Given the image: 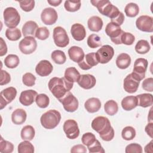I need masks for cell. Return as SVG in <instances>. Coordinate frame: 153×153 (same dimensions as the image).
<instances>
[{
  "instance_id": "cell-14",
  "label": "cell",
  "mask_w": 153,
  "mask_h": 153,
  "mask_svg": "<svg viewBox=\"0 0 153 153\" xmlns=\"http://www.w3.org/2000/svg\"><path fill=\"white\" fill-rule=\"evenodd\" d=\"M17 90L13 87H7L1 91V109L11 103L16 97Z\"/></svg>"
},
{
  "instance_id": "cell-36",
  "label": "cell",
  "mask_w": 153,
  "mask_h": 153,
  "mask_svg": "<svg viewBox=\"0 0 153 153\" xmlns=\"http://www.w3.org/2000/svg\"><path fill=\"white\" fill-rule=\"evenodd\" d=\"M124 11L127 17H134L139 14V8L136 4L134 2H130L125 7Z\"/></svg>"
},
{
  "instance_id": "cell-48",
  "label": "cell",
  "mask_w": 153,
  "mask_h": 153,
  "mask_svg": "<svg viewBox=\"0 0 153 153\" xmlns=\"http://www.w3.org/2000/svg\"><path fill=\"white\" fill-rule=\"evenodd\" d=\"M20 8L26 12L32 11L35 7V1H19Z\"/></svg>"
},
{
  "instance_id": "cell-54",
  "label": "cell",
  "mask_w": 153,
  "mask_h": 153,
  "mask_svg": "<svg viewBox=\"0 0 153 153\" xmlns=\"http://www.w3.org/2000/svg\"><path fill=\"white\" fill-rule=\"evenodd\" d=\"M0 40H1V49H0V56H3L4 55L6 54L7 53V46L6 45V43L5 42V41L3 39V38L2 37L0 38Z\"/></svg>"
},
{
  "instance_id": "cell-38",
  "label": "cell",
  "mask_w": 153,
  "mask_h": 153,
  "mask_svg": "<svg viewBox=\"0 0 153 153\" xmlns=\"http://www.w3.org/2000/svg\"><path fill=\"white\" fill-rule=\"evenodd\" d=\"M19 153H33L34 146L29 140H24L20 142L17 147Z\"/></svg>"
},
{
  "instance_id": "cell-17",
  "label": "cell",
  "mask_w": 153,
  "mask_h": 153,
  "mask_svg": "<svg viewBox=\"0 0 153 153\" xmlns=\"http://www.w3.org/2000/svg\"><path fill=\"white\" fill-rule=\"evenodd\" d=\"M38 93L33 90L23 91L19 97V101L24 106H27L32 105L35 101Z\"/></svg>"
},
{
  "instance_id": "cell-53",
  "label": "cell",
  "mask_w": 153,
  "mask_h": 153,
  "mask_svg": "<svg viewBox=\"0 0 153 153\" xmlns=\"http://www.w3.org/2000/svg\"><path fill=\"white\" fill-rule=\"evenodd\" d=\"M87 149L85 146L83 145L79 144L74 145L71 149V152H86Z\"/></svg>"
},
{
  "instance_id": "cell-37",
  "label": "cell",
  "mask_w": 153,
  "mask_h": 153,
  "mask_svg": "<svg viewBox=\"0 0 153 153\" xmlns=\"http://www.w3.org/2000/svg\"><path fill=\"white\" fill-rule=\"evenodd\" d=\"M5 36L10 41H16L21 38L22 33L20 29L17 27L8 28L5 30Z\"/></svg>"
},
{
  "instance_id": "cell-57",
  "label": "cell",
  "mask_w": 153,
  "mask_h": 153,
  "mask_svg": "<svg viewBox=\"0 0 153 153\" xmlns=\"http://www.w3.org/2000/svg\"><path fill=\"white\" fill-rule=\"evenodd\" d=\"M145 152H152V140H151L148 144H147L145 147Z\"/></svg>"
},
{
  "instance_id": "cell-44",
  "label": "cell",
  "mask_w": 153,
  "mask_h": 153,
  "mask_svg": "<svg viewBox=\"0 0 153 153\" xmlns=\"http://www.w3.org/2000/svg\"><path fill=\"white\" fill-rule=\"evenodd\" d=\"M134 40L135 37L133 34L129 32L123 31L120 37L121 44H124L127 45H131L134 43Z\"/></svg>"
},
{
  "instance_id": "cell-23",
  "label": "cell",
  "mask_w": 153,
  "mask_h": 153,
  "mask_svg": "<svg viewBox=\"0 0 153 153\" xmlns=\"http://www.w3.org/2000/svg\"><path fill=\"white\" fill-rule=\"evenodd\" d=\"M84 108L90 113L97 112L101 108V102L96 97H91L84 103Z\"/></svg>"
},
{
  "instance_id": "cell-46",
  "label": "cell",
  "mask_w": 153,
  "mask_h": 153,
  "mask_svg": "<svg viewBox=\"0 0 153 153\" xmlns=\"http://www.w3.org/2000/svg\"><path fill=\"white\" fill-rule=\"evenodd\" d=\"M36 77L30 72H27L23 75L22 81L24 85L27 87H32L35 84Z\"/></svg>"
},
{
  "instance_id": "cell-26",
  "label": "cell",
  "mask_w": 153,
  "mask_h": 153,
  "mask_svg": "<svg viewBox=\"0 0 153 153\" xmlns=\"http://www.w3.org/2000/svg\"><path fill=\"white\" fill-rule=\"evenodd\" d=\"M27 118V114L23 109H16L11 114L12 122L16 125H21L23 124Z\"/></svg>"
},
{
  "instance_id": "cell-51",
  "label": "cell",
  "mask_w": 153,
  "mask_h": 153,
  "mask_svg": "<svg viewBox=\"0 0 153 153\" xmlns=\"http://www.w3.org/2000/svg\"><path fill=\"white\" fill-rule=\"evenodd\" d=\"M142 88L147 91H153V78L152 77L145 79L142 84Z\"/></svg>"
},
{
  "instance_id": "cell-21",
  "label": "cell",
  "mask_w": 153,
  "mask_h": 153,
  "mask_svg": "<svg viewBox=\"0 0 153 153\" xmlns=\"http://www.w3.org/2000/svg\"><path fill=\"white\" fill-rule=\"evenodd\" d=\"M71 33L73 38L78 41L83 40L86 36V31L84 26L80 23L72 25L71 29Z\"/></svg>"
},
{
  "instance_id": "cell-15",
  "label": "cell",
  "mask_w": 153,
  "mask_h": 153,
  "mask_svg": "<svg viewBox=\"0 0 153 153\" xmlns=\"http://www.w3.org/2000/svg\"><path fill=\"white\" fill-rule=\"evenodd\" d=\"M58 18L57 11L51 7L44 9L41 14V19L44 24L46 25H52L54 24Z\"/></svg>"
},
{
  "instance_id": "cell-13",
  "label": "cell",
  "mask_w": 153,
  "mask_h": 153,
  "mask_svg": "<svg viewBox=\"0 0 153 153\" xmlns=\"http://www.w3.org/2000/svg\"><path fill=\"white\" fill-rule=\"evenodd\" d=\"M136 26L138 29L145 32H153V18L143 15L139 17L136 21Z\"/></svg>"
},
{
  "instance_id": "cell-16",
  "label": "cell",
  "mask_w": 153,
  "mask_h": 153,
  "mask_svg": "<svg viewBox=\"0 0 153 153\" xmlns=\"http://www.w3.org/2000/svg\"><path fill=\"white\" fill-rule=\"evenodd\" d=\"M99 63L95 53H90L85 55L83 60L78 63V66L82 70H88Z\"/></svg>"
},
{
  "instance_id": "cell-49",
  "label": "cell",
  "mask_w": 153,
  "mask_h": 153,
  "mask_svg": "<svg viewBox=\"0 0 153 153\" xmlns=\"http://www.w3.org/2000/svg\"><path fill=\"white\" fill-rule=\"evenodd\" d=\"M87 148L88 149V151L90 153H93V152L104 153L105 152V150L103 148L102 146L99 141L97 139L93 144L88 146Z\"/></svg>"
},
{
  "instance_id": "cell-35",
  "label": "cell",
  "mask_w": 153,
  "mask_h": 153,
  "mask_svg": "<svg viewBox=\"0 0 153 153\" xmlns=\"http://www.w3.org/2000/svg\"><path fill=\"white\" fill-rule=\"evenodd\" d=\"M51 57L53 61L58 65H62L65 63L66 60V57L63 51L56 50L51 53Z\"/></svg>"
},
{
  "instance_id": "cell-47",
  "label": "cell",
  "mask_w": 153,
  "mask_h": 153,
  "mask_svg": "<svg viewBox=\"0 0 153 153\" xmlns=\"http://www.w3.org/2000/svg\"><path fill=\"white\" fill-rule=\"evenodd\" d=\"M50 35V31L46 27H38L35 33V37L40 40H45Z\"/></svg>"
},
{
  "instance_id": "cell-43",
  "label": "cell",
  "mask_w": 153,
  "mask_h": 153,
  "mask_svg": "<svg viewBox=\"0 0 153 153\" xmlns=\"http://www.w3.org/2000/svg\"><path fill=\"white\" fill-rule=\"evenodd\" d=\"M13 144L7 140H4L2 137L0 140V152L2 153H11L13 151Z\"/></svg>"
},
{
  "instance_id": "cell-5",
  "label": "cell",
  "mask_w": 153,
  "mask_h": 153,
  "mask_svg": "<svg viewBox=\"0 0 153 153\" xmlns=\"http://www.w3.org/2000/svg\"><path fill=\"white\" fill-rule=\"evenodd\" d=\"M4 21L8 28H15L20 22V16L17 10L12 7L6 8L3 13Z\"/></svg>"
},
{
  "instance_id": "cell-45",
  "label": "cell",
  "mask_w": 153,
  "mask_h": 153,
  "mask_svg": "<svg viewBox=\"0 0 153 153\" xmlns=\"http://www.w3.org/2000/svg\"><path fill=\"white\" fill-rule=\"evenodd\" d=\"M96 138L95 135L90 132H87L83 134L81 137L82 143L87 147L93 144L96 141Z\"/></svg>"
},
{
  "instance_id": "cell-3",
  "label": "cell",
  "mask_w": 153,
  "mask_h": 153,
  "mask_svg": "<svg viewBox=\"0 0 153 153\" xmlns=\"http://www.w3.org/2000/svg\"><path fill=\"white\" fill-rule=\"evenodd\" d=\"M90 2L97 8L100 14L110 18L111 20L117 17L121 12L117 7L112 5L109 1L94 0L91 1Z\"/></svg>"
},
{
  "instance_id": "cell-27",
  "label": "cell",
  "mask_w": 153,
  "mask_h": 153,
  "mask_svg": "<svg viewBox=\"0 0 153 153\" xmlns=\"http://www.w3.org/2000/svg\"><path fill=\"white\" fill-rule=\"evenodd\" d=\"M137 99L136 96H128L121 100V106L125 111H131L137 106Z\"/></svg>"
},
{
  "instance_id": "cell-42",
  "label": "cell",
  "mask_w": 153,
  "mask_h": 153,
  "mask_svg": "<svg viewBox=\"0 0 153 153\" xmlns=\"http://www.w3.org/2000/svg\"><path fill=\"white\" fill-rule=\"evenodd\" d=\"M81 5V3L80 1H66L64 7L68 11L75 12L80 8Z\"/></svg>"
},
{
  "instance_id": "cell-32",
  "label": "cell",
  "mask_w": 153,
  "mask_h": 153,
  "mask_svg": "<svg viewBox=\"0 0 153 153\" xmlns=\"http://www.w3.org/2000/svg\"><path fill=\"white\" fill-rule=\"evenodd\" d=\"M135 51L140 54H144L148 53L151 49L150 45L146 40L140 39L137 41L135 45Z\"/></svg>"
},
{
  "instance_id": "cell-50",
  "label": "cell",
  "mask_w": 153,
  "mask_h": 153,
  "mask_svg": "<svg viewBox=\"0 0 153 153\" xmlns=\"http://www.w3.org/2000/svg\"><path fill=\"white\" fill-rule=\"evenodd\" d=\"M126 153H142V148L140 145L136 143H132L128 145L126 147L125 149Z\"/></svg>"
},
{
  "instance_id": "cell-4",
  "label": "cell",
  "mask_w": 153,
  "mask_h": 153,
  "mask_svg": "<svg viewBox=\"0 0 153 153\" xmlns=\"http://www.w3.org/2000/svg\"><path fill=\"white\" fill-rule=\"evenodd\" d=\"M61 120L60 113L55 109H50L44 113L40 118L42 126L46 129L54 128Z\"/></svg>"
},
{
  "instance_id": "cell-19",
  "label": "cell",
  "mask_w": 153,
  "mask_h": 153,
  "mask_svg": "<svg viewBox=\"0 0 153 153\" xmlns=\"http://www.w3.org/2000/svg\"><path fill=\"white\" fill-rule=\"evenodd\" d=\"M140 81L134 79L131 74L127 75L124 79L123 87L124 90L128 93H135L139 87Z\"/></svg>"
},
{
  "instance_id": "cell-24",
  "label": "cell",
  "mask_w": 153,
  "mask_h": 153,
  "mask_svg": "<svg viewBox=\"0 0 153 153\" xmlns=\"http://www.w3.org/2000/svg\"><path fill=\"white\" fill-rule=\"evenodd\" d=\"M38 28L37 23L32 20L26 22L22 27V33L25 37L35 36V33Z\"/></svg>"
},
{
  "instance_id": "cell-2",
  "label": "cell",
  "mask_w": 153,
  "mask_h": 153,
  "mask_svg": "<svg viewBox=\"0 0 153 153\" xmlns=\"http://www.w3.org/2000/svg\"><path fill=\"white\" fill-rule=\"evenodd\" d=\"M73 85V82L68 81L64 77H53L50 79L48 84L50 91L58 100L70 91Z\"/></svg>"
},
{
  "instance_id": "cell-52",
  "label": "cell",
  "mask_w": 153,
  "mask_h": 153,
  "mask_svg": "<svg viewBox=\"0 0 153 153\" xmlns=\"http://www.w3.org/2000/svg\"><path fill=\"white\" fill-rule=\"evenodd\" d=\"M11 81L10 75L4 70L1 71V81L0 85H3L8 84Z\"/></svg>"
},
{
  "instance_id": "cell-41",
  "label": "cell",
  "mask_w": 153,
  "mask_h": 153,
  "mask_svg": "<svg viewBox=\"0 0 153 153\" xmlns=\"http://www.w3.org/2000/svg\"><path fill=\"white\" fill-rule=\"evenodd\" d=\"M87 45L91 48H96L102 45L100 38L96 34H91L89 35L87 41Z\"/></svg>"
},
{
  "instance_id": "cell-1",
  "label": "cell",
  "mask_w": 153,
  "mask_h": 153,
  "mask_svg": "<svg viewBox=\"0 0 153 153\" xmlns=\"http://www.w3.org/2000/svg\"><path fill=\"white\" fill-rule=\"evenodd\" d=\"M91 126L92 128L99 134L103 140L108 142L114 138V130L108 118L103 116L97 117L93 119Z\"/></svg>"
},
{
  "instance_id": "cell-30",
  "label": "cell",
  "mask_w": 153,
  "mask_h": 153,
  "mask_svg": "<svg viewBox=\"0 0 153 153\" xmlns=\"http://www.w3.org/2000/svg\"><path fill=\"white\" fill-rule=\"evenodd\" d=\"M80 74L78 71L74 67H69L66 69L65 71L64 78H66L68 81L71 82H78L79 77Z\"/></svg>"
},
{
  "instance_id": "cell-6",
  "label": "cell",
  "mask_w": 153,
  "mask_h": 153,
  "mask_svg": "<svg viewBox=\"0 0 153 153\" xmlns=\"http://www.w3.org/2000/svg\"><path fill=\"white\" fill-rule=\"evenodd\" d=\"M148 65V62L146 59H137L134 63L133 72L131 74L132 76L139 81H142L145 76Z\"/></svg>"
},
{
  "instance_id": "cell-39",
  "label": "cell",
  "mask_w": 153,
  "mask_h": 153,
  "mask_svg": "<svg viewBox=\"0 0 153 153\" xmlns=\"http://www.w3.org/2000/svg\"><path fill=\"white\" fill-rule=\"evenodd\" d=\"M136 130L131 126L125 127L121 132L122 137L126 140H131L136 136Z\"/></svg>"
},
{
  "instance_id": "cell-7",
  "label": "cell",
  "mask_w": 153,
  "mask_h": 153,
  "mask_svg": "<svg viewBox=\"0 0 153 153\" xmlns=\"http://www.w3.org/2000/svg\"><path fill=\"white\" fill-rule=\"evenodd\" d=\"M53 38L54 44L59 47H65L69 43V38L67 32L61 26H57L53 29Z\"/></svg>"
},
{
  "instance_id": "cell-9",
  "label": "cell",
  "mask_w": 153,
  "mask_h": 153,
  "mask_svg": "<svg viewBox=\"0 0 153 153\" xmlns=\"http://www.w3.org/2000/svg\"><path fill=\"white\" fill-rule=\"evenodd\" d=\"M95 53L98 62L102 64H105L112 59L114 55V50L109 45H104Z\"/></svg>"
},
{
  "instance_id": "cell-56",
  "label": "cell",
  "mask_w": 153,
  "mask_h": 153,
  "mask_svg": "<svg viewBox=\"0 0 153 153\" xmlns=\"http://www.w3.org/2000/svg\"><path fill=\"white\" fill-rule=\"evenodd\" d=\"M48 3L52 6L57 7L60 4V3L62 2V0H51V1H47Z\"/></svg>"
},
{
  "instance_id": "cell-20",
  "label": "cell",
  "mask_w": 153,
  "mask_h": 153,
  "mask_svg": "<svg viewBox=\"0 0 153 153\" xmlns=\"http://www.w3.org/2000/svg\"><path fill=\"white\" fill-rule=\"evenodd\" d=\"M77 82L81 88L85 90H89L94 87L96 85V79L93 75L83 74L80 75Z\"/></svg>"
},
{
  "instance_id": "cell-12",
  "label": "cell",
  "mask_w": 153,
  "mask_h": 153,
  "mask_svg": "<svg viewBox=\"0 0 153 153\" xmlns=\"http://www.w3.org/2000/svg\"><path fill=\"white\" fill-rule=\"evenodd\" d=\"M63 129L66 137L70 139H75L79 135V129L78 123L74 120H67L65 121Z\"/></svg>"
},
{
  "instance_id": "cell-18",
  "label": "cell",
  "mask_w": 153,
  "mask_h": 153,
  "mask_svg": "<svg viewBox=\"0 0 153 153\" xmlns=\"http://www.w3.org/2000/svg\"><path fill=\"white\" fill-rule=\"evenodd\" d=\"M53 69V65L48 60H42L36 66L35 72L41 76H47L51 73Z\"/></svg>"
},
{
  "instance_id": "cell-34",
  "label": "cell",
  "mask_w": 153,
  "mask_h": 153,
  "mask_svg": "<svg viewBox=\"0 0 153 153\" xmlns=\"http://www.w3.org/2000/svg\"><path fill=\"white\" fill-rule=\"evenodd\" d=\"M20 63L19 57L16 54H9L4 59V64L6 67L10 69L16 68Z\"/></svg>"
},
{
  "instance_id": "cell-25",
  "label": "cell",
  "mask_w": 153,
  "mask_h": 153,
  "mask_svg": "<svg viewBox=\"0 0 153 153\" xmlns=\"http://www.w3.org/2000/svg\"><path fill=\"white\" fill-rule=\"evenodd\" d=\"M103 22L100 17L97 16H93L90 17L87 21L88 29L93 32H97L100 31L103 27Z\"/></svg>"
},
{
  "instance_id": "cell-8",
  "label": "cell",
  "mask_w": 153,
  "mask_h": 153,
  "mask_svg": "<svg viewBox=\"0 0 153 153\" xmlns=\"http://www.w3.org/2000/svg\"><path fill=\"white\" fill-rule=\"evenodd\" d=\"M59 101L62 104L65 110L67 112H75L78 108V99L70 91H68L65 96L59 99Z\"/></svg>"
},
{
  "instance_id": "cell-29",
  "label": "cell",
  "mask_w": 153,
  "mask_h": 153,
  "mask_svg": "<svg viewBox=\"0 0 153 153\" xmlns=\"http://www.w3.org/2000/svg\"><path fill=\"white\" fill-rule=\"evenodd\" d=\"M137 99V106L142 108H147L151 106L153 104V97L151 94L143 93L136 96Z\"/></svg>"
},
{
  "instance_id": "cell-55",
  "label": "cell",
  "mask_w": 153,
  "mask_h": 153,
  "mask_svg": "<svg viewBox=\"0 0 153 153\" xmlns=\"http://www.w3.org/2000/svg\"><path fill=\"white\" fill-rule=\"evenodd\" d=\"M152 123H149L145 127V130L146 133L149 135L151 138H152Z\"/></svg>"
},
{
  "instance_id": "cell-11",
  "label": "cell",
  "mask_w": 153,
  "mask_h": 153,
  "mask_svg": "<svg viewBox=\"0 0 153 153\" xmlns=\"http://www.w3.org/2000/svg\"><path fill=\"white\" fill-rule=\"evenodd\" d=\"M36 47L37 42L33 36H26L19 44L20 51L25 54H32L36 50Z\"/></svg>"
},
{
  "instance_id": "cell-40",
  "label": "cell",
  "mask_w": 153,
  "mask_h": 153,
  "mask_svg": "<svg viewBox=\"0 0 153 153\" xmlns=\"http://www.w3.org/2000/svg\"><path fill=\"white\" fill-rule=\"evenodd\" d=\"M35 102L38 107L41 108H45L50 103V99L47 94L41 93L36 96Z\"/></svg>"
},
{
  "instance_id": "cell-31",
  "label": "cell",
  "mask_w": 153,
  "mask_h": 153,
  "mask_svg": "<svg viewBox=\"0 0 153 153\" xmlns=\"http://www.w3.org/2000/svg\"><path fill=\"white\" fill-rule=\"evenodd\" d=\"M35 135V131L34 128L30 125H27L24 126L20 133L21 138L23 140H32Z\"/></svg>"
},
{
  "instance_id": "cell-22",
  "label": "cell",
  "mask_w": 153,
  "mask_h": 153,
  "mask_svg": "<svg viewBox=\"0 0 153 153\" xmlns=\"http://www.w3.org/2000/svg\"><path fill=\"white\" fill-rule=\"evenodd\" d=\"M68 52L70 59L78 63L81 62L85 56L83 50L78 46H72Z\"/></svg>"
},
{
  "instance_id": "cell-33",
  "label": "cell",
  "mask_w": 153,
  "mask_h": 153,
  "mask_svg": "<svg viewBox=\"0 0 153 153\" xmlns=\"http://www.w3.org/2000/svg\"><path fill=\"white\" fill-rule=\"evenodd\" d=\"M104 110L108 115L111 116L114 115L118 110V104L114 100H108L104 105Z\"/></svg>"
},
{
  "instance_id": "cell-28",
  "label": "cell",
  "mask_w": 153,
  "mask_h": 153,
  "mask_svg": "<svg viewBox=\"0 0 153 153\" xmlns=\"http://www.w3.org/2000/svg\"><path fill=\"white\" fill-rule=\"evenodd\" d=\"M131 57L130 56L125 53H123L120 54L116 59V65L117 66L121 69H127L131 64Z\"/></svg>"
},
{
  "instance_id": "cell-10",
  "label": "cell",
  "mask_w": 153,
  "mask_h": 153,
  "mask_svg": "<svg viewBox=\"0 0 153 153\" xmlns=\"http://www.w3.org/2000/svg\"><path fill=\"white\" fill-rule=\"evenodd\" d=\"M123 31L120 26L112 22L108 23L105 27V33L109 36L111 41L117 45L121 44L120 37Z\"/></svg>"
}]
</instances>
